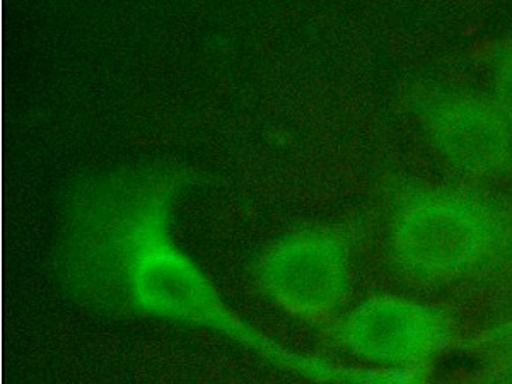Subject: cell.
Listing matches in <instances>:
<instances>
[{"mask_svg":"<svg viewBox=\"0 0 512 384\" xmlns=\"http://www.w3.org/2000/svg\"><path fill=\"white\" fill-rule=\"evenodd\" d=\"M506 239L501 214L460 190H425L408 197L390 227V250L403 272L425 282L477 274Z\"/></svg>","mask_w":512,"mask_h":384,"instance_id":"7a4b0ae2","label":"cell"},{"mask_svg":"<svg viewBox=\"0 0 512 384\" xmlns=\"http://www.w3.org/2000/svg\"><path fill=\"white\" fill-rule=\"evenodd\" d=\"M494 79L495 101L512 122V41L502 48L495 59Z\"/></svg>","mask_w":512,"mask_h":384,"instance_id":"8992f818","label":"cell"},{"mask_svg":"<svg viewBox=\"0 0 512 384\" xmlns=\"http://www.w3.org/2000/svg\"><path fill=\"white\" fill-rule=\"evenodd\" d=\"M335 340L350 354L395 371H410L448 347L451 326L431 304L400 296H374L335 325Z\"/></svg>","mask_w":512,"mask_h":384,"instance_id":"3957f363","label":"cell"},{"mask_svg":"<svg viewBox=\"0 0 512 384\" xmlns=\"http://www.w3.org/2000/svg\"><path fill=\"white\" fill-rule=\"evenodd\" d=\"M258 279L265 294L291 315L325 318L349 294V248L321 229L291 234L265 253Z\"/></svg>","mask_w":512,"mask_h":384,"instance_id":"277c9868","label":"cell"},{"mask_svg":"<svg viewBox=\"0 0 512 384\" xmlns=\"http://www.w3.org/2000/svg\"><path fill=\"white\" fill-rule=\"evenodd\" d=\"M173 181L161 175L115 178L77 202L67 239V272L77 291L98 303L212 326L282 362L311 371L227 313L214 287L169 234Z\"/></svg>","mask_w":512,"mask_h":384,"instance_id":"6da1fadb","label":"cell"},{"mask_svg":"<svg viewBox=\"0 0 512 384\" xmlns=\"http://www.w3.org/2000/svg\"><path fill=\"white\" fill-rule=\"evenodd\" d=\"M507 345H509V362H511V367H512V337L509 338V340H507Z\"/></svg>","mask_w":512,"mask_h":384,"instance_id":"52a82bcc","label":"cell"},{"mask_svg":"<svg viewBox=\"0 0 512 384\" xmlns=\"http://www.w3.org/2000/svg\"><path fill=\"white\" fill-rule=\"evenodd\" d=\"M437 154L468 173L501 169L512 154V122L495 98L461 89L427 94L419 111Z\"/></svg>","mask_w":512,"mask_h":384,"instance_id":"5b68a950","label":"cell"}]
</instances>
